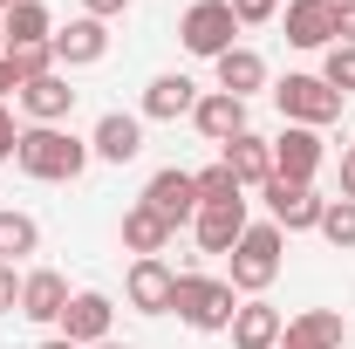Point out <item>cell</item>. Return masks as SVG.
Returning <instances> with one entry per match:
<instances>
[{
	"label": "cell",
	"mask_w": 355,
	"mask_h": 349,
	"mask_svg": "<svg viewBox=\"0 0 355 349\" xmlns=\"http://www.w3.org/2000/svg\"><path fill=\"white\" fill-rule=\"evenodd\" d=\"M96 158L83 137H69L62 124H28L21 144H14V165L28 178H42V185H62V178H83V165Z\"/></svg>",
	"instance_id": "obj_1"
},
{
	"label": "cell",
	"mask_w": 355,
	"mask_h": 349,
	"mask_svg": "<svg viewBox=\"0 0 355 349\" xmlns=\"http://www.w3.org/2000/svg\"><path fill=\"white\" fill-rule=\"evenodd\" d=\"M171 308H178V322H184V329H198V336H219V329H232V315H239V288L184 267V274H178Z\"/></svg>",
	"instance_id": "obj_2"
},
{
	"label": "cell",
	"mask_w": 355,
	"mask_h": 349,
	"mask_svg": "<svg viewBox=\"0 0 355 349\" xmlns=\"http://www.w3.org/2000/svg\"><path fill=\"white\" fill-rule=\"evenodd\" d=\"M280 240H287V233H280L273 219H266V226H246L239 247H232V274H225V281H232L239 295H266L273 274H280Z\"/></svg>",
	"instance_id": "obj_3"
},
{
	"label": "cell",
	"mask_w": 355,
	"mask_h": 349,
	"mask_svg": "<svg viewBox=\"0 0 355 349\" xmlns=\"http://www.w3.org/2000/svg\"><path fill=\"white\" fill-rule=\"evenodd\" d=\"M273 103H280V117L301 124V131H328V124L342 117V96L321 83V76H287V83H273Z\"/></svg>",
	"instance_id": "obj_4"
},
{
	"label": "cell",
	"mask_w": 355,
	"mask_h": 349,
	"mask_svg": "<svg viewBox=\"0 0 355 349\" xmlns=\"http://www.w3.org/2000/svg\"><path fill=\"white\" fill-rule=\"evenodd\" d=\"M232 35H239V21H232V7H225V0H191V7H184V21H178V42L191 48V55H205V62H219L225 48H239Z\"/></svg>",
	"instance_id": "obj_5"
},
{
	"label": "cell",
	"mask_w": 355,
	"mask_h": 349,
	"mask_svg": "<svg viewBox=\"0 0 355 349\" xmlns=\"http://www.w3.org/2000/svg\"><path fill=\"white\" fill-rule=\"evenodd\" d=\"M260 192H266V213H273V226H280V233H308V226H321V206H328V199H321L314 185L266 178Z\"/></svg>",
	"instance_id": "obj_6"
},
{
	"label": "cell",
	"mask_w": 355,
	"mask_h": 349,
	"mask_svg": "<svg viewBox=\"0 0 355 349\" xmlns=\"http://www.w3.org/2000/svg\"><path fill=\"white\" fill-rule=\"evenodd\" d=\"M321 158H328L321 131H301V124H287V131L273 137V178H294V185H314Z\"/></svg>",
	"instance_id": "obj_7"
},
{
	"label": "cell",
	"mask_w": 355,
	"mask_h": 349,
	"mask_svg": "<svg viewBox=\"0 0 355 349\" xmlns=\"http://www.w3.org/2000/svg\"><path fill=\"white\" fill-rule=\"evenodd\" d=\"M123 295H130V308H144V315H171L178 267L164 261V254H150V261H130V281H123Z\"/></svg>",
	"instance_id": "obj_8"
},
{
	"label": "cell",
	"mask_w": 355,
	"mask_h": 349,
	"mask_svg": "<svg viewBox=\"0 0 355 349\" xmlns=\"http://www.w3.org/2000/svg\"><path fill=\"white\" fill-rule=\"evenodd\" d=\"M110 322H116V302L110 295H69V308H62V336L76 349H96V343H110Z\"/></svg>",
	"instance_id": "obj_9"
},
{
	"label": "cell",
	"mask_w": 355,
	"mask_h": 349,
	"mask_svg": "<svg viewBox=\"0 0 355 349\" xmlns=\"http://www.w3.org/2000/svg\"><path fill=\"white\" fill-rule=\"evenodd\" d=\"M144 206L164 219V226H184V219H198V185H191V172L164 165V172L144 185Z\"/></svg>",
	"instance_id": "obj_10"
},
{
	"label": "cell",
	"mask_w": 355,
	"mask_h": 349,
	"mask_svg": "<svg viewBox=\"0 0 355 349\" xmlns=\"http://www.w3.org/2000/svg\"><path fill=\"white\" fill-rule=\"evenodd\" d=\"M246 226H253V219H246V199H232V206H198V219H191L198 254H232Z\"/></svg>",
	"instance_id": "obj_11"
},
{
	"label": "cell",
	"mask_w": 355,
	"mask_h": 349,
	"mask_svg": "<svg viewBox=\"0 0 355 349\" xmlns=\"http://www.w3.org/2000/svg\"><path fill=\"white\" fill-rule=\"evenodd\" d=\"M110 55V21H69V28H55V62L62 69H89V62H103Z\"/></svg>",
	"instance_id": "obj_12"
},
{
	"label": "cell",
	"mask_w": 355,
	"mask_h": 349,
	"mask_svg": "<svg viewBox=\"0 0 355 349\" xmlns=\"http://www.w3.org/2000/svg\"><path fill=\"white\" fill-rule=\"evenodd\" d=\"M191 124H198L205 144H232V137L246 131V103H239V96H225V89H205V96H198V110H191Z\"/></svg>",
	"instance_id": "obj_13"
},
{
	"label": "cell",
	"mask_w": 355,
	"mask_h": 349,
	"mask_svg": "<svg viewBox=\"0 0 355 349\" xmlns=\"http://www.w3.org/2000/svg\"><path fill=\"white\" fill-rule=\"evenodd\" d=\"M219 165L239 178V192H246V185H266V178H273V144L253 137V131H239L232 144H219Z\"/></svg>",
	"instance_id": "obj_14"
},
{
	"label": "cell",
	"mask_w": 355,
	"mask_h": 349,
	"mask_svg": "<svg viewBox=\"0 0 355 349\" xmlns=\"http://www.w3.org/2000/svg\"><path fill=\"white\" fill-rule=\"evenodd\" d=\"M280 329H287V315L273 302H239V315H232V349H280Z\"/></svg>",
	"instance_id": "obj_15"
},
{
	"label": "cell",
	"mask_w": 355,
	"mask_h": 349,
	"mask_svg": "<svg viewBox=\"0 0 355 349\" xmlns=\"http://www.w3.org/2000/svg\"><path fill=\"white\" fill-rule=\"evenodd\" d=\"M89 151L103 158V165H130L137 151H144V117H123V110H110L96 137H89Z\"/></svg>",
	"instance_id": "obj_16"
},
{
	"label": "cell",
	"mask_w": 355,
	"mask_h": 349,
	"mask_svg": "<svg viewBox=\"0 0 355 349\" xmlns=\"http://www.w3.org/2000/svg\"><path fill=\"white\" fill-rule=\"evenodd\" d=\"M287 42L335 48V0H287Z\"/></svg>",
	"instance_id": "obj_17"
},
{
	"label": "cell",
	"mask_w": 355,
	"mask_h": 349,
	"mask_svg": "<svg viewBox=\"0 0 355 349\" xmlns=\"http://www.w3.org/2000/svg\"><path fill=\"white\" fill-rule=\"evenodd\" d=\"M191 110H198V83L191 76H150V89H144V117L150 124H178Z\"/></svg>",
	"instance_id": "obj_18"
},
{
	"label": "cell",
	"mask_w": 355,
	"mask_h": 349,
	"mask_svg": "<svg viewBox=\"0 0 355 349\" xmlns=\"http://www.w3.org/2000/svg\"><path fill=\"white\" fill-rule=\"evenodd\" d=\"M62 308H69V281H62L55 267L21 274V315H28V322H62Z\"/></svg>",
	"instance_id": "obj_19"
},
{
	"label": "cell",
	"mask_w": 355,
	"mask_h": 349,
	"mask_svg": "<svg viewBox=\"0 0 355 349\" xmlns=\"http://www.w3.org/2000/svg\"><path fill=\"white\" fill-rule=\"evenodd\" d=\"M280 349H342V308H301L280 329Z\"/></svg>",
	"instance_id": "obj_20"
},
{
	"label": "cell",
	"mask_w": 355,
	"mask_h": 349,
	"mask_svg": "<svg viewBox=\"0 0 355 349\" xmlns=\"http://www.w3.org/2000/svg\"><path fill=\"white\" fill-rule=\"evenodd\" d=\"M21 110H28V124H62V117L76 110L69 76L55 69V76H42V83H21Z\"/></svg>",
	"instance_id": "obj_21"
},
{
	"label": "cell",
	"mask_w": 355,
	"mask_h": 349,
	"mask_svg": "<svg viewBox=\"0 0 355 349\" xmlns=\"http://www.w3.org/2000/svg\"><path fill=\"white\" fill-rule=\"evenodd\" d=\"M171 233H178V226H164V219L150 213L144 199H137L130 213H123V247H130L137 261H150V254H164V247H171Z\"/></svg>",
	"instance_id": "obj_22"
},
{
	"label": "cell",
	"mask_w": 355,
	"mask_h": 349,
	"mask_svg": "<svg viewBox=\"0 0 355 349\" xmlns=\"http://www.w3.org/2000/svg\"><path fill=\"white\" fill-rule=\"evenodd\" d=\"M219 89L225 96H253V89H266V62H260V48H225L219 55Z\"/></svg>",
	"instance_id": "obj_23"
},
{
	"label": "cell",
	"mask_w": 355,
	"mask_h": 349,
	"mask_svg": "<svg viewBox=\"0 0 355 349\" xmlns=\"http://www.w3.org/2000/svg\"><path fill=\"white\" fill-rule=\"evenodd\" d=\"M7 48H28V42H55V28H48V7L42 0H14L7 14Z\"/></svg>",
	"instance_id": "obj_24"
},
{
	"label": "cell",
	"mask_w": 355,
	"mask_h": 349,
	"mask_svg": "<svg viewBox=\"0 0 355 349\" xmlns=\"http://www.w3.org/2000/svg\"><path fill=\"white\" fill-rule=\"evenodd\" d=\"M35 247H42V226L28 213H14V206H0V261L14 267V261H28Z\"/></svg>",
	"instance_id": "obj_25"
},
{
	"label": "cell",
	"mask_w": 355,
	"mask_h": 349,
	"mask_svg": "<svg viewBox=\"0 0 355 349\" xmlns=\"http://www.w3.org/2000/svg\"><path fill=\"white\" fill-rule=\"evenodd\" d=\"M328 247H355V199H328L321 206V226H314Z\"/></svg>",
	"instance_id": "obj_26"
},
{
	"label": "cell",
	"mask_w": 355,
	"mask_h": 349,
	"mask_svg": "<svg viewBox=\"0 0 355 349\" xmlns=\"http://www.w3.org/2000/svg\"><path fill=\"white\" fill-rule=\"evenodd\" d=\"M191 185H198V206H232V199H239V178L225 172V165H205V172H191Z\"/></svg>",
	"instance_id": "obj_27"
},
{
	"label": "cell",
	"mask_w": 355,
	"mask_h": 349,
	"mask_svg": "<svg viewBox=\"0 0 355 349\" xmlns=\"http://www.w3.org/2000/svg\"><path fill=\"white\" fill-rule=\"evenodd\" d=\"M7 62L21 69V83H42V76H55V42H28V48H7Z\"/></svg>",
	"instance_id": "obj_28"
},
{
	"label": "cell",
	"mask_w": 355,
	"mask_h": 349,
	"mask_svg": "<svg viewBox=\"0 0 355 349\" xmlns=\"http://www.w3.org/2000/svg\"><path fill=\"white\" fill-rule=\"evenodd\" d=\"M321 83L335 89V96H355V48H349V42L328 48V62H321Z\"/></svg>",
	"instance_id": "obj_29"
},
{
	"label": "cell",
	"mask_w": 355,
	"mask_h": 349,
	"mask_svg": "<svg viewBox=\"0 0 355 349\" xmlns=\"http://www.w3.org/2000/svg\"><path fill=\"white\" fill-rule=\"evenodd\" d=\"M225 7H232V21H239V28H260V21H273V14L287 7V0H225Z\"/></svg>",
	"instance_id": "obj_30"
},
{
	"label": "cell",
	"mask_w": 355,
	"mask_h": 349,
	"mask_svg": "<svg viewBox=\"0 0 355 349\" xmlns=\"http://www.w3.org/2000/svg\"><path fill=\"white\" fill-rule=\"evenodd\" d=\"M14 308H21V274L0 261V315H14Z\"/></svg>",
	"instance_id": "obj_31"
},
{
	"label": "cell",
	"mask_w": 355,
	"mask_h": 349,
	"mask_svg": "<svg viewBox=\"0 0 355 349\" xmlns=\"http://www.w3.org/2000/svg\"><path fill=\"white\" fill-rule=\"evenodd\" d=\"M14 144H21V124H14V110H7V103H0V165H7V158H14Z\"/></svg>",
	"instance_id": "obj_32"
},
{
	"label": "cell",
	"mask_w": 355,
	"mask_h": 349,
	"mask_svg": "<svg viewBox=\"0 0 355 349\" xmlns=\"http://www.w3.org/2000/svg\"><path fill=\"white\" fill-rule=\"evenodd\" d=\"M335 42L355 48V0H335Z\"/></svg>",
	"instance_id": "obj_33"
},
{
	"label": "cell",
	"mask_w": 355,
	"mask_h": 349,
	"mask_svg": "<svg viewBox=\"0 0 355 349\" xmlns=\"http://www.w3.org/2000/svg\"><path fill=\"white\" fill-rule=\"evenodd\" d=\"M123 7H130V0H83V14H89V21H116Z\"/></svg>",
	"instance_id": "obj_34"
},
{
	"label": "cell",
	"mask_w": 355,
	"mask_h": 349,
	"mask_svg": "<svg viewBox=\"0 0 355 349\" xmlns=\"http://www.w3.org/2000/svg\"><path fill=\"white\" fill-rule=\"evenodd\" d=\"M7 96H21V69H14V62L0 55V103H7Z\"/></svg>",
	"instance_id": "obj_35"
},
{
	"label": "cell",
	"mask_w": 355,
	"mask_h": 349,
	"mask_svg": "<svg viewBox=\"0 0 355 349\" xmlns=\"http://www.w3.org/2000/svg\"><path fill=\"white\" fill-rule=\"evenodd\" d=\"M342 199H355V151H342Z\"/></svg>",
	"instance_id": "obj_36"
},
{
	"label": "cell",
	"mask_w": 355,
	"mask_h": 349,
	"mask_svg": "<svg viewBox=\"0 0 355 349\" xmlns=\"http://www.w3.org/2000/svg\"><path fill=\"white\" fill-rule=\"evenodd\" d=\"M42 349H76V343H69V336H48V343Z\"/></svg>",
	"instance_id": "obj_37"
},
{
	"label": "cell",
	"mask_w": 355,
	"mask_h": 349,
	"mask_svg": "<svg viewBox=\"0 0 355 349\" xmlns=\"http://www.w3.org/2000/svg\"><path fill=\"white\" fill-rule=\"evenodd\" d=\"M0 55H7V21H0Z\"/></svg>",
	"instance_id": "obj_38"
},
{
	"label": "cell",
	"mask_w": 355,
	"mask_h": 349,
	"mask_svg": "<svg viewBox=\"0 0 355 349\" xmlns=\"http://www.w3.org/2000/svg\"><path fill=\"white\" fill-rule=\"evenodd\" d=\"M96 349H123V343H96Z\"/></svg>",
	"instance_id": "obj_39"
},
{
	"label": "cell",
	"mask_w": 355,
	"mask_h": 349,
	"mask_svg": "<svg viewBox=\"0 0 355 349\" xmlns=\"http://www.w3.org/2000/svg\"><path fill=\"white\" fill-rule=\"evenodd\" d=\"M7 7H14V0H0V14H7Z\"/></svg>",
	"instance_id": "obj_40"
}]
</instances>
